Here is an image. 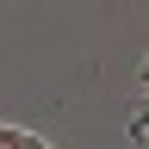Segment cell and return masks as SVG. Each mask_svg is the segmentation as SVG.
Segmentation results:
<instances>
[{
    "instance_id": "cell-1",
    "label": "cell",
    "mask_w": 149,
    "mask_h": 149,
    "mask_svg": "<svg viewBox=\"0 0 149 149\" xmlns=\"http://www.w3.org/2000/svg\"><path fill=\"white\" fill-rule=\"evenodd\" d=\"M0 149H50V137H37L25 124H0Z\"/></svg>"
},
{
    "instance_id": "cell-2",
    "label": "cell",
    "mask_w": 149,
    "mask_h": 149,
    "mask_svg": "<svg viewBox=\"0 0 149 149\" xmlns=\"http://www.w3.org/2000/svg\"><path fill=\"white\" fill-rule=\"evenodd\" d=\"M130 137H137V143H149V100H137V106H130Z\"/></svg>"
},
{
    "instance_id": "cell-3",
    "label": "cell",
    "mask_w": 149,
    "mask_h": 149,
    "mask_svg": "<svg viewBox=\"0 0 149 149\" xmlns=\"http://www.w3.org/2000/svg\"><path fill=\"white\" fill-rule=\"evenodd\" d=\"M137 87H143V100H149V56H143V68H137Z\"/></svg>"
}]
</instances>
